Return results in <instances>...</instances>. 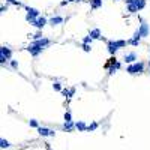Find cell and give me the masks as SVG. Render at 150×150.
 <instances>
[{
  "mask_svg": "<svg viewBox=\"0 0 150 150\" xmlns=\"http://www.w3.org/2000/svg\"><path fill=\"white\" fill-rule=\"evenodd\" d=\"M90 36H92V39H101V30L99 29H95L90 32Z\"/></svg>",
  "mask_w": 150,
  "mask_h": 150,
  "instance_id": "cell-14",
  "label": "cell"
},
{
  "mask_svg": "<svg viewBox=\"0 0 150 150\" xmlns=\"http://www.w3.org/2000/svg\"><path fill=\"white\" fill-rule=\"evenodd\" d=\"M117 50H119V47L116 45V41H110L108 42V53L110 54H116Z\"/></svg>",
  "mask_w": 150,
  "mask_h": 150,
  "instance_id": "cell-10",
  "label": "cell"
},
{
  "mask_svg": "<svg viewBox=\"0 0 150 150\" xmlns=\"http://www.w3.org/2000/svg\"><path fill=\"white\" fill-rule=\"evenodd\" d=\"M69 92H71V95H69V98H72V96H74V93H75V89H71Z\"/></svg>",
  "mask_w": 150,
  "mask_h": 150,
  "instance_id": "cell-31",
  "label": "cell"
},
{
  "mask_svg": "<svg viewBox=\"0 0 150 150\" xmlns=\"http://www.w3.org/2000/svg\"><path fill=\"white\" fill-rule=\"evenodd\" d=\"M63 128H65V131L71 132L74 128H75V123H74V122H65V126H63Z\"/></svg>",
  "mask_w": 150,
  "mask_h": 150,
  "instance_id": "cell-17",
  "label": "cell"
},
{
  "mask_svg": "<svg viewBox=\"0 0 150 150\" xmlns=\"http://www.w3.org/2000/svg\"><path fill=\"white\" fill-rule=\"evenodd\" d=\"M42 50H44V48H41V47H35V45H32V44L27 47V51L32 53V56H35V57H36V56H39L41 53H42Z\"/></svg>",
  "mask_w": 150,
  "mask_h": 150,
  "instance_id": "cell-5",
  "label": "cell"
},
{
  "mask_svg": "<svg viewBox=\"0 0 150 150\" xmlns=\"http://www.w3.org/2000/svg\"><path fill=\"white\" fill-rule=\"evenodd\" d=\"M6 2H9V3H14V5H18V3H20L18 0H6Z\"/></svg>",
  "mask_w": 150,
  "mask_h": 150,
  "instance_id": "cell-30",
  "label": "cell"
},
{
  "mask_svg": "<svg viewBox=\"0 0 150 150\" xmlns=\"http://www.w3.org/2000/svg\"><path fill=\"white\" fill-rule=\"evenodd\" d=\"M26 11H27V15H26V20H27L29 23H32V21H33V20H36V18H39V11H38V9L27 6V8H26Z\"/></svg>",
  "mask_w": 150,
  "mask_h": 150,
  "instance_id": "cell-2",
  "label": "cell"
},
{
  "mask_svg": "<svg viewBox=\"0 0 150 150\" xmlns=\"http://www.w3.org/2000/svg\"><path fill=\"white\" fill-rule=\"evenodd\" d=\"M32 24H33L36 29L42 30V29L45 27V24H47V20H45L44 17H39V18H36V20H33V21H32Z\"/></svg>",
  "mask_w": 150,
  "mask_h": 150,
  "instance_id": "cell-4",
  "label": "cell"
},
{
  "mask_svg": "<svg viewBox=\"0 0 150 150\" xmlns=\"http://www.w3.org/2000/svg\"><path fill=\"white\" fill-rule=\"evenodd\" d=\"M116 45L119 47V48H123V47L126 45V42L125 41H116Z\"/></svg>",
  "mask_w": 150,
  "mask_h": 150,
  "instance_id": "cell-23",
  "label": "cell"
},
{
  "mask_svg": "<svg viewBox=\"0 0 150 150\" xmlns=\"http://www.w3.org/2000/svg\"><path fill=\"white\" fill-rule=\"evenodd\" d=\"M75 129H78L80 132H84V131H87V126H86L84 122H77L75 123Z\"/></svg>",
  "mask_w": 150,
  "mask_h": 150,
  "instance_id": "cell-12",
  "label": "cell"
},
{
  "mask_svg": "<svg viewBox=\"0 0 150 150\" xmlns=\"http://www.w3.org/2000/svg\"><path fill=\"white\" fill-rule=\"evenodd\" d=\"M90 5H92L93 9H98L102 6V0H90Z\"/></svg>",
  "mask_w": 150,
  "mask_h": 150,
  "instance_id": "cell-15",
  "label": "cell"
},
{
  "mask_svg": "<svg viewBox=\"0 0 150 150\" xmlns=\"http://www.w3.org/2000/svg\"><path fill=\"white\" fill-rule=\"evenodd\" d=\"M95 129H98V123H92L90 126H87V131H95Z\"/></svg>",
  "mask_w": 150,
  "mask_h": 150,
  "instance_id": "cell-21",
  "label": "cell"
},
{
  "mask_svg": "<svg viewBox=\"0 0 150 150\" xmlns=\"http://www.w3.org/2000/svg\"><path fill=\"white\" fill-rule=\"evenodd\" d=\"M135 60H137L135 53H128V54H125V62L126 63H135Z\"/></svg>",
  "mask_w": 150,
  "mask_h": 150,
  "instance_id": "cell-9",
  "label": "cell"
},
{
  "mask_svg": "<svg viewBox=\"0 0 150 150\" xmlns=\"http://www.w3.org/2000/svg\"><path fill=\"white\" fill-rule=\"evenodd\" d=\"M83 42H84V44H90V42H92V36H90V35L86 36L84 39H83Z\"/></svg>",
  "mask_w": 150,
  "mask_h": 150,
  "instance_id": "cell-24",
  "label": "cell"
},
{
  "mask_svg": "<svg viewBox=\"0 0 150 150\" xmlns=\"http://www.w3.org/2000/svg\"><path fill=\"white\" fill-rule=\"evenodd\" d=\"M120 66H122V65H120V63H119V62H116V65H114V68H116V69H119Z\"/></svg>",
  "mask_w": 150,
  "mask_h": 150,
  "instance_id": "cell-33",
  "label": "cell"
},
{
  "mask_svg": "<svg viewBox=\"0 0 150 150\" xmlns=\"http://www.w3.org/2000/svg\"><path fill=\"white\" fill-rule=\"evenodd\" d=\"M83 50H84L86 53H89L90 50H92V48H90V45H89V44H84V45H83Z\"/></svg>",
  "mask_w": 150,
  "mask_h": 150,
  "instance_id": "cell-26",
  "label": "cell"
},
{
  "mask_svg": "<svg viewBox=\"0 0 150 150\" xmlns=\"http://www.w3.org/2000/svg\"><path fill=\"white\" fill-rule=\"evenodd\" d=\"M29 125L32 126V128H39V123H38V120H35V119H32V120H29Z\"/></svg>",
  "mask_w": 150,
  "mask_h": 150,
  "instance_id": "cell-20",
  "label": "cell"
},
{
  "mask_svg": "<svg viewBox=\"0 0 150 150\" xmlns=\"http://www.w3.org/2000/svg\"><path fill=\"white\" fill-rule=\"evenodd\" d=\"M65 122H72L71 120V113H65Z\"/></svg>",
  "mask_w": 150,
  "mask_h": 150,
  "instance_id": "cell-25",
  "label": "cell"
},
{
  "mask_svg": "<svg viewBox=\"0 0 150 150\" xmlns=\"http://www.w3.org/2000/svg\"><path fill=\"white\" fill-rule=\"evenodd\" d=\"M69 2H81V0H69Z\"/></svg>",
  "mask_w": 150,
  "mask_h": 150,
  "instance_id": "cell-34",
  "label": "cell"
},
{
  "mask_svg": "<svg viewBox=\"0 0 150 150\" xmlns=\"http://www.w3.org/2000/svg\"><path fill=\"white\" fill-rule=\"evenodd\" d=\"M53 89H54V90H62V84L59 81H56L54 84H53Z\"/></svg>",
  "mask_w": 150,
  "mask_h": 150,
  "instance_id": "cell-22",
  "label": "cell"
},
{
  "mask_svg": "<svg viewBox=\"0 0 150 150\" xmlns=\"http://www.w3.org/2000/svg\"><path fill=\"white\" fill-rule=\"evenodd\" d=\"M143 71H144V65H143V63H138V62L132 63V65H129V66L126 68V72H128V74H131V75L141 74Z\"/></svg>",
  "mask_w": 150,
  "mask_h": 150,
  "instance_id": "cell-1",
  "label": "cell"
},
{
  "mask_svg": "<svg viewBox=\"0 0 150 150\" xmlns=\"http://www.w3.org/2000/svg\"><path fill=\"white\" fill-rule=\"evenodd\" d=\"M38 132H39L41 137H54V135H56V132L53 131V129H48V128H42V126L38 128Z\"/></svg>",
  "mask_w": 150,
  "mask_h": 150,
  "instance_id": "cell-3",
  "label": "cell"
},
{
  "mask_svg": "<svg viewBox=\"0 0 150 150\" xmlns=\"http://www.w3.org/2000/svg\"><path fill=\"white\" fill-rule=\"evenodd\" d=\"M32 45H35V47H41V48H45L47 45H50V39H47V38H42V39H36Z\"/></svg>",
  "mask_w": 150,
  "mask_h": 150,
  "instance_id": "cell-6",
  "label": "cell"
},
{
  "mask_svg": "<svg viewBox=\"0 0 150 150\" xmlns=\"http://www.w3.org/2000/svg\"><path fill=\"white\" fill-rule=\"evenodd\" d=\"M140 33H141V36H147L149 35V24L146 23V21H141V26H140Z\"/></svg>",
  "mask_w": 150,
  "mask_h": 150,
  "instance_id": "cell-8",
  "label": "cell"
},
{
  "mask_svg": "<svg viewBox=\"0 0 150 150\" xmlns=\"http://www.w3.org/2000/svg\"><path fill=\"white\" fill-rule=\"evenodd\" d=\"M33 39L36 41V39H42V35L41 33H36V35H33Z\"/></svg>",
  "mask_w": 150,
  "mask_h": 150,
  "instance_id": "cell-28",
  "label": "cell"
},
{
  "mask_svg": "<svg viewBox=\"0 0 150 150\" xmlns=\"http://www.w3.org/2000/svg\"><path fill=\"white\" fill-rule=\"evenodd\" d=\"M128 11H129V12H132V14H135V12H138V8H137L134 3H131V5H128Z\"/></svg>",
  "mask_w": 150,
  "mask_h": 150,
  "instance_id": "cell-19",
  "label": "cell"
},
{
  "mask_svg": "<svg viewBox=\"0 0 150 150\" xmlns=\"http://www.w3.org/2000/svg\"><path fill=\"white\" fill-rule=\"evenodd\" d=\"M125 2H126L128 5H131V3H135V2H137V0H125Z\"/></svg>",
  "mask_w": 150,
  "mask_h": 150,
  "instance_id": "cell-32",
  "label": "cell"
},
{
  "mask_svg": "<svg viewBox=\"0 0 150 150\" xmlns=\"http://www.w3.org/2000/svg\"><path fill=\"white\" fill-rule=\"evenodd\" d=\"M62 23H63V18L62 17H53L50 20V24L51 26H59V24H62Z\"/></svg>",
  "mask_w": 150,
  "mask_h": 150,
  "instance_id": "cell-13",
  "label": "cell"
},
{
  "mask_svg": "<svg viewBox=\"0 0 150 150\" xmlns=\"http://www.w3.org/2000/svg\"><path fill=\"white\" fill-rule=\"evenodd\" d=\"M0 54H2V56H5L6 59H9V60H11V56H12V51H11L8 47H2V48H0Z\"/></svg>",
  "mask_w": 150,
  "mask_h": 150,
  "instance_id": "cell-11",
  "label": "cell"
},
{
  "mask_svg": "<svg viewBox=\"0 0 150 150\" xmlns=\"http://www.w3.org/2000/svg\"><path fill=\"white\" fill-rule=\"evenodd\" d=\"M8 60H9V59H6L5 56H2V54H0V63H5V62H8Z\"/></svg>",
  "mask_w": 150,
  "mask_h": 150,
  "instance_id": "cell-27",
  "label": "cell"
},
{
  "mask_svg": "<svg viewBox=\"0 0 150 150\" xmlns=\"http://www.w3.org/2000/svg\"><path fill=\"white\" fill-rule=\"evenodd\" d=\"M140 38H141V33H140V30H137L135 33H134L132 39L129 41V44H131V45H134V47H137L138 44H140Z\"/></svg>",
  "mask_w": 150,
  "mask_h": 150,
  "instance_id": "cell-7",
  "label": "cell"
},
{
  "mask_svg": "<svg viewBox=\"0 0 150 150\" xmlns=\"http://www.w3.org/2000/svg\"><path fill=\"white\" fill-rule=\"evenodd\" d=\"M134 5H135V6L138 8V11H141V9L146 8V0H137V2L134 3Z\"/></svg>",
  "mask_w": 150,
  "mask_h": 150,
  "instance_id": "cell-16",
  "label": "cell"
},
{
  "mask_svg": "<svg viewBox=\"0 0 150 150\" xmlns=\"http://www.w3.org/2000/svg\"><path fill=\"white\" fill-rule=\"evenodd\" d=\"M0 147H2V149H8V147H11V143L8 140H5V138H2V140H0Z\"/></svg>",
  "mask_w": 150,
  "mask_h": 150,
  "instance_id": "cell-18",
  "label": "cell"
},
{
  "mask_svg": "<svg viewBox=\"0 0 150 150\" xmlns=\"http://www.w3.org/2000/svg\"><path fill=\"white\" fill-rule=\"evenodd\" d=\"M11 65H12V68H15V69H17V68H18V63H17V62H15V60H12V62H11Z\"/></svg>",
  "mask_w": 150,
  "mask_h": 150,
  "instance_id": "cell-29",
  "label": "cell"
}]
</instances>
